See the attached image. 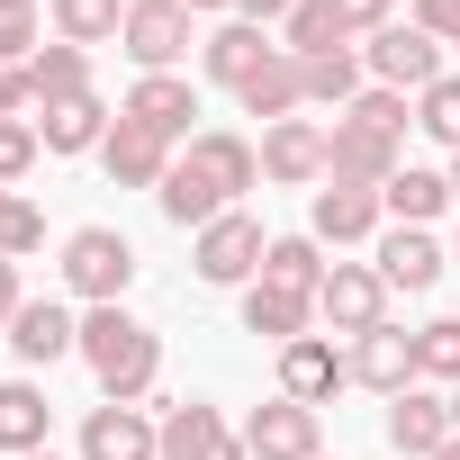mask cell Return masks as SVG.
<instances>
[{
  "mask_svg": "<svg viewBox=\"0 0 460 460\" xmlns=\"http://www.w3.org/2000/svg\"><path fill=\"white\" fill-rule=\"evenodd\" d=\"M82 361H91L109 406H145L154 379H163V334L145 316H127V307H91L82 316Z\"/></svg>",
  "mask_w": 460,
  "mask_h": 460,
  "instance_id": "cell-1",
  "label": "cell"
},
{
  "mask_svg": "<svg viewBox=\"0 0 460 460\" xmlns=\"http://www.w3.org/2000/svg\"><path fill=\"white\" fill-rule=\"evenodd\" d=\"M127 280H136V244L118 226H73L64 235V289L91 298V307H127Z\"/></svg>",
  "mask_w": 460,
  "mask_h": 460,
  "instance_id": "cell-2",
  "label": "cell"
},
{
  "mask_svg": "<svg viewBox=\"0 0 460 460\" xmlns=\"http://www.w3.org/2000/svg\"><path fill=\"white\" fill-rule=\"evenodd\" d=\"M262 253H271V235L244 217V208H226L217 226H199V244H190V271L208 280V289H235V280H262Z\"/></svg>",
  "mask_w": 460,
  "mask_h": 460,
  "instance_id": "cell-3",
  "label": "cell"
},
{
  "mask_svg": "<svg viewBox=\"0 0 460 460\" xmlns=\"http://www.w3.org/2000/svg\"><path fill=\"white\" fill-rule=\"evenodd\" d=\"M316 325H325V334H370V325H388V280H379V262H334L325 289H316Z\"/></svg>",
  "mask_w": 460,
  "mask_h": 460,
  "instance_id": "cell-4",
  "label": "cell"
},
{
  "mask_svg": "<svg viewBox=\"0 0 460 460\" xmlns=\"http://www.w3.org/2000/svg\"><path fill=\"white\" fill-rule=\"evenodd\" d=\"M361 64L379 73V91H433L442 82V46L415 28V19H397V28H379L370 46H361Z\"/></svg>",
  "mask_w": 460,
  "mask_h": 460,
  "instance_id": "cell-5",
  "label": "cell"
},
{
  "mask_svg": "<svg viewBox=\"0 0 460 460\" xmlns=\"http://www.w3.org/2000/svg\"><path fill=\"white\" fill-rule=\"evenodd\" d=\"M262 172H271L280 190L325 181V172H334V127H316V118H280V127L262 136Z\"/></svg>",
  "mask_w": 460,
  "mask_h": 460,
  "instance_id": "cell-6",
  "label": "cell"
},
{
  "mask_svg": "<svg viewBox=\"0 0 460 460\" xmlns=\"http://www.w3.org/2000/svg\"><path fill=\"white\" fill-rule=\"evenodd\" d=\"M82 460H163V415L100 397V406L82 415Z\"/></svg>",
  "mask_w": 460,
  "mask_h": 460,
  "instance_id": "cell-7",
  "label": "cell"
},
{
  "mask_svg": "<svg viewBox=\"0 0 460 460\" xmlns=\"http://www.w3.org/2000/svg\"><path fill=\"white\" fill-rule=\"evenodd\" d=\"M118 46H127L145 73H172V64L190 55V10H181V0H127Z\"/></svg>",
  "mask_w": 460,
  "mask_h": 460,
  "instance_id": "cell-8",
  "label": "cell"
},
{
  "mask_svg": "<svg viewBox=\"0 0 460 460\" xmlns=\"http://www.w3.org/2000/svg\"><path fill=\"white\" fill-rule=\"evenodd\" d=\"M163 460H253V451H244V433H226V415L208 397H181V406H163Z\"/></svg>",
  "mask_w": 460,
  "mask_h": 460,
  "instance_id": "cell-9",
  "label": "cell"
},
{
  "mask_svg": "<svg viewBox=\"0 0 460 460\" xmlns=\"http://www.w3.org/2000/svg\"><path fill=\"white\" fill-rule=\"evenodd\" d=\"M334 388H352V352H334L325 334L280 343V397H298V406H334Z\"/></svg>",
  "mask_w": 460,
  "mask_h": 460,
  "instance_id": "cell-10",
  "label": "cell"
},
{
  "mask_svg": "<svg viewBox=\"0 0 460 460\" xmlns=\"http://www.w3.org/2000/svg\"><path fill=\"white\" fill-rule=\"evenodd\" d=\"M451 433H460V424H451V397H433L424 379L388 397V451H397V460H433Z\"/></svg>",
  "mask_w": 460,
  "mask_h": 460,
  "instance_id": "cell-11",
  "label": "cell"
},
{
  "mask_svg": "<svg viewBox=\"0 0 460 460\" xmlns=\"http://www.w3.org/2000/svg\"><path fill=\"white\" fill-rule=\"evenodd\" d=\"M181 163H190V172H199V181H208V190H217L226 208H235V199H244V190L262 181V154H253L244 136H226V127L190 136V145H181Z\"/></svg>",
  "mask_w": 460,
  "mask_h": 460,
  "instance_id": "cell-12",
  "label": "cell"
},
{
  "mask_svg": "<svg viewBox=\"0 0 460 460\" xmlns=\"http://www.w3.org/2000/svg\"><path fill=\"white\" fill-rule=\"evenodd\" d=\"M379 217H388L379 190H361V181H325L316 208H307V235H316V244H370Z\"/></svg>",
  "mask_w": 460,
  "mask_h": 460,
  "instance_id": "cell-13",
  "label": "cell"
},
{
  "mask_svg": "<svg viewBox=\"0 0 460 460\" xmlns=\"http://www.w3.org/2000/svg\"><path fill=\"white\" fill-rule=\"evenodd\" d=\"M10 352H19L28 370H55L64 352H82V316L55 307V298H28V307L10 316Z\"/></svg>",
  "mask_w": 460,
  "mask_h": 460,
  "instance_id": "cell-14",
  "label": "cell"
},
{
  "mask_svg": "<svg viewBox=\"0 0 460 460\" xmlns=\"http://www.w3.org/2000/svg\"><path fill=\"white\" fill-rule=\"evenodd\" d=\"M244 451L253 460H316V406H298V397L253 406L244 415Z\"/></svg>",
  "mask_w": 460,
  "mask_h": 460,
  "instance_id": "cell-15",
  "label": "cell"
},
{
  "mask_svg": "<svg viewBox=\"0 0 460 460\" xmlns=\"http://www.w3.org/2000/svg\"><path fill=\"white\" fill-rule=\"evenodd\" d=\"M442 244H433V226H388V235H379V280L388 289H406V298H424L433 280H442Z\"/></svg>",
  "mask_w": 460,
  "mask_h": 460,
  "instance_id": "cell-16",
  "label": "cell"
},
{
  "mask_svg": "<svg viewBox=\"0 0 460 460\" xmlns=\"http://www.w3.org/2000/svg\"><path fill=\"white\" fill-rule=\"evenodd\" d=\"M118 118H136V127H154L163 145H181L190 136V118H199V91L181 82V73H145L136 91H127V109Z\"/></svg>",
  "mask_w": 460,
  "mask_h": 460,
  "instance_id": "cell-17",
  "label": "cell"
},
{
  "mask_svg": "<svg viewBox=\"0 0 460 460\" xmlns=\"http://www.w3.org/2000/svg\"><path fill=\"white\" fill-rule=\"evenodd\" d=\"M109 100L100 91H73V100H46L37 109V136H46V154H91V145H109Z\"/></svg>",
  "mask_w": 460,
  "mask_h": 460,
  "instance_id": "cell-18",
  "label": "cell"
},
{
  "mask_svg": "<svg viewBox=\"0 0 460 460\" xmlns=\"http://www.w3.org/2000/svg\"><path fill=\"white\" fill-rule=\"evenodd\" d=\"M100 163H109V181H118V190H163V172H172V145H163L154 127L118 118V127H109V145H100Z\"/></svg>",
  "mask_w": 460,
  "mask_h": 460,
  "instance_id": "cell-19",
  "label": "cell"
},
{
  "mask_svg": "<svg viewBox=\"0 0 460 460\" xmlns=\"http://www.w3.org/2000/svg\"><path fill=\"white\" fill-rule=\"evenodd\" d=\"M352 379L379 388V397L415 388V334H406V325H370V334H352Z\"/></svg>",
  "mask_w": 460,
  "mask_h": 460,
  "instance_id": "cell-20",
  "label": "cell"
},
{
  "mask_svg": "<svg viewBox=\"0 0 460 460\" xmlns=\"http://www.w3.org/2000/svg\"><path fill=\"white\" fill-rule=\"evenodd\" d=\"M271 55H280V46H271V37H262L253 19H226V28H217V37L199 46V64H208V82H226V91H244V82H253V73H262Z\"/></svg>",
  "mask_w": 460,
  "mask_h": 460,
  "instance_id": "cell-21",
  "label": "cell"
},
{
  "mask_svg": "<svg viewBox=\"0 0 460 460\" xmlns=\"http://www.w3.org/2000/svg\"><path fill=\"white\" fill-rule=\"evenodd\" d=\"M325 181L388 190V181H397V145H388V136H370V127H352V118H334V172H325Z\"/></svg>",
  "mask_w": 460,
  "mask_h": 460,
  "instance_id": "cell-22",
  "label": "cell"
},
{
  "mask_svg": "<svg viewBox=\"0 0 460 460\" xmlns=\"http://www.w3.org/2000/svg\"><path fill=\"white\" fill-rule=\"evenodd\" d=\"M46 424H55V406H46L37 379H0V451H10V460L46 451Z\"/></svg>",
  "mask_w": 460,
  "mask_h": 460,
  "instance_id": "cell-23",
  "label": "cell"
},
{
  "mask_svg": "<svg viewBox=\"0 0 460 460\" xmlns=\"http://www.w3.org/2000/svg\"><path fill=\"white\" fill-rule=\"evenodd\" d=\"M244 334L298 343V334H316V298H298V289H271V280H253V289H244Z\"/></svg>",
  "mask_w": 460,
  "mask_h": 460,
  "instance_id": "cell-24",
  "label": "cell"
},
{
  "mask_svg": "<svg viewBox=\"0 0 460 460\" xmlns=\"http://www.w3.org/2000/svg\"><path fill=\"white\" fill-rule=\"evenodd\" d=\"M235 100H244L253 118H271V127H280V118H298V109H307V73H298V55H271Z\"/></svg>",
  "mask_w": 460,
  "mask_h": 460,
  "instance_id": "cell-25",
  "label": "cell"
},
{
  "mask_svg": "<svg viewBox=\"0 0 460 460\" xmlns=\"http://www.w3.org/2000/svg\"><path fill=\"white\" fill-rule=\"evenodd\" d=\"M379 208H388L397 226H433V217L451 208V181H442V172H424V163H397V181L379 190Z\"/></svg>",
  "mask_w": 460,
  "mask_h": 460,
  "instance_id": "cell-26",
  "label": "cell"
},
{
  "mask_svg": "<svg viewBox=\"0 0 460 460\" xmlns=\"http://www.w3.org/2000/svg\"><path fill=\"white\" fill-rule=\"evenodd\" d=\"M325 271H334V262H325L316 235H271V253H262V280H271V289H298V298H316Z\"/></svg>",
  "mask_w": 460,
  "mask_h": 460,
  "instance_id": "cell-27",
  "label": "cell"
},
{
  "mask_svg": "<svg viewBox=\"0 0 460 460\" xmlns=\"http://www.w3.org/2000/svg\"><path fill=\"white\" fill-rule=\"evenodd\" d=\"M298 73H307V109H334V118H343V109L361 100V46H334V55H307Z\"/></svg>",
  "mask_w": 460,
  "mask_h": 460,
  "instance_id": "cell-28",
  "label": "cell"
},
{
  "mask_svg": "<svg viewBox=\"0 0 460 460\" xmlns=\"http://www.w3.org/2000/svg\"><path fill=\"white\" fill-rule=\"evenodd\" d=\"M46 10H55V37L64 46H118V28H127V0H46Z\"/></svg>",
  "mask_w": 460,
  "mask_h": 460,
  "instance_id": "cell-29",
  "label": "cell"
},
{
  "mask_svg": "<svg viewBox=\"0 0 460 460\" xmlns=\"http://www.w3.org/2000/svg\"><path fill=\"white\" fill-rule=\"evenodd\" d=\"M334 46H352V37H343V19H334V0H298V10L280 19V55H298V64H307V55H334Z\"/></svg>",
  "mask_w": 460,
  "mask_h": 460,
  "instance_id": "cell-30",
  "label": "cell"
},
{
  "mask_svg": "<svg viewBox=\"0 0 460 460\" xmlns=\"http://www.w3.org/2000/svg\"><path fill=\"white\" fill-rule=\"evenodd\" d=\"M28 82H37V109H46V100H73V91H91V55L55 37V46L28 55Z\"/></svg>",
  "mask_w": 460,
  "mask_h": 460,
  "instance_id": "cell-31",
  "label": "cell"
},
{
  "mask_svg": "<svg viewBox=\"0 0 460 460\" xmlns=\"http://www.w3.org/2000/svg\"><path fill=\"white\" fill-rule=\"evenodd\" d=\"M154 199H163V217H172V226H217V217H226V199H217L181 154H172V172H163V190H154Z\"/></svg>",
  "mask_w": 460,
  "mask_h": 460,
  "instance_id": "cell-32",
  "label": "cell"
},
{
  "mask_svg": "<svg viewBox=\"0 0 460 460\" xmlns=\"http://www.w3.org/2000/svg\"><path fill=\"white\" fill-rule=\"evenodd\" d=\"M415 379H424V388H442V379L460 388V316H433V325L415 334Z\"/></svg>",
  "mask_w": 460,
  "mask_h": 460,
  "instance_id": "cell-33",
  "label": "cell"
},
{
  "mask_svg": "<svg viewBox=\"0 0 460 460\" xmlns=\"http://www.w3.org/2000/svg\"><path fill=\"white\" fill-rule=\"evenodd\" d=\"M415 127H424L433 145H451V154H460V73H442L433 91H415Z\"/></svg>",
  "mask_w": 460,
  "mask_h": 460,
  "instance_id": "cell-34",
  "label": "cell"
},
{
  "mask_svg": "<svg viewBox=\"0 0 460 460\" xmlns=\"http://www.w3.org/2000/svg\"><path fill=\"white\" fill-rule=\"evenodd\" d=\"M37 244H46V217H37V199L0 190V253H10V262H28Z\"/></svg>",
  "mask_w": 460,
  "mask_h": 460,
  "instance_id": "cell-35",
  "label": "cell"
},
{
  "mask_svg": "<svg viewBox=\"0 0 460 460\" xmlns=\"http://www.w3.org/2000/svg\"><path fill=\"white\" fill-rule=\"evenodd\" d=\"M343 118H352V127H370V136H388V145H406V127H415L406 91H361V100H352Z\"/></svg>",
  "mask_w": 460,
  "mask_h": 460,
  "instance_id": "cell-36",
  "label": "cell"
},
{
  "mask_svg": "<svg viewBox=\"0 0 460 460\" xmlns=\"http://www.w3.org/2000/svg\"><path fill=\"white\" fill-rule=\"evenodd\" d=\"M37 154H46L37 118H10V127H0V190H19V181L37 172Z\"/></svg>",
  "mask_w": 460,
  "mask_h": 460,
  "instance_id": "cell-37",
  "label": "cell"
},
{
  "mask_svg": "<svg viewBox=\"0 0 460 460\" xmlns=\"http://www.w3.org/2000/svg\"><path fill=\"white\" fill-rule=\"evenodd\" d=\"M46 37H37V10H19V0H0V64H28Z\"/></svg>",
  "mask_w": 460,
  "mask_h": 460,
  "instance_id": "cell-38",
  "label": "cell"
},
{
  "mask_svg": "<svg viewBox=\"0 0 460 460\" xmlns=\"http://www.w3.org/2000/svg\"><path fill=\"white\" fill-rule=\"evenodd\" d=\"M334 19H343V37H379V28H397V0H334Z\"/></svg>",
  "mask_w": 460,
  "mask_h": 460,
  "instance_id": "cell-39",
  "label": "cell"
},
{
  "mask_svg": "<svg viewBox=\"0 0 460 460\" xmlns=\"http://www.w3.org/2000/svg\"><path fill=\"white\" fill-rule=\"evenodd\" d=\"M10 118H37V82H28V64H0V127Z\"/></svg>",
  "mask_w": 460,
  "mask_h": 460,
  "instance_id": "cell-40",
  "label": "cell"
},
{
  "mask_svg": "<svg viewBox=\"0 0 460 460\" xmlns=\"http://www.w3.org/2000/svg\"><path fill=\"white\" fill-rule=\"evenodd\" d=\"M415 28L433 46H460V0H415Z\"/></svg>",
  "mask_w": 460,
  "mask_h": 460,
  "instance_id": "cell-41",
  "label": "cell"
},
{
  "mask_svg": "<svg viewBox=\"0 0 460 460\" xmlns=\"http://www.w3.org/2000/svg\"><path fill=\"white\" fill-rule=\"evenodd\" d=\"M19 307H28V298H19V262H10V253H0V325H10Z\"/></svg>",
  "mask_w": 460,
  "mask_h": 460,
  "instance_id": "cell-42",
  "label": "cell"
},
{
  "mask_svg": "<svg viewBox=\"0 0 460 460\" xmlns=\"http://www.w3.org/2000/svg\"><path fill=\"white\" fill-rule=\"evenodd\" d=\"M235 10H244L253 28H271V19H289V10H298V0H235Z\"/></svg>",
  "mask_w": 460,
  "mask_h": 460,
  "instance_id": "cell-43",
  "label": "cell"
},
{
  "mask_svg": "<svg viewBox=\"0 0 460 460\" xmlns=\"http://www.w3.org/2000/svg\"><path fill=\"white\" fill-rule=\"evenodd\" d=\"M181 10H235V0H181Z\"/></svg>",
  "mask_w": 460,
  "mask_h": 460,
  "instance_id": "cell-44",
  "label": "cell"
},
{
  "mask_svg": "<svg viewBox=\"0 0 460 460\" xmlns=\"http://www.w3.org/2000/svg\"><path fill=\"white\" fill-rule=\"evenodd\" d=\"M433 460H460V433H451V442H442V451H433Z\"/></svg>",
  "mask_w": 460,
  "mask_h": 460,
  "instance_id": "cell-45",
  "label": "cell"
},
{
  "mask_svg": "<svg viewBox=\"0 0 460 460\" xmlns=\"http://www.w3.org/2000/svg\"><path fill=\"white\" fill-rule=\"evenodd\" d=\"M442 181H451V199H460V154H451V172H442Z\"/></svg>",
  "mask_w": 460,
  "mask_h": 460,
  "instance_id": "cell-46",
  "label": "cell"
},
{
  "mask_svg": "<svg viewBox=\"0 0 460 460\" xmlns=\"http://www.w3.org/2000/svg\"><path fill=\"white\" fill-rule=\"evenodd\" d=\"M451 424H460V388H451Z\"/></svg>",
  "mask_w": 460,
  "mask_h": 460,
  "instance_id": "cell-47",
  "label": "cell"
},
{
  "mask_svg": "<svg viewBox=\"0 0 460 460\" xmlns=\"http://www.w3.org/2000/svg\"><path fill=\"white\" fill-rule=\"evenodd\" d=\"M28 460H55V451H28Z\"/></svg>",
  "mask_w": 460,
  "mask_h": 460,
  "instance_id": "cell-48",
  "label": "cell"
},
{
  "mask_svg": "<svg viewBox=\"0 0 460 460\" xmlns=\"http://www.w3.org/2000/svg\"><path fill=\"white\" fill-rule=\"evenodd\" d=\"M19 10H37V0H19Z\"/></svg>",
  "mask_w": 460,
  "mask_h": 460,
  "instance_id": "cell-49",
  "label": "cell"
},
{
  "mask_svg": "<svg viewBox=\"0 0 460 460\" xmlns=\"http://www.w3.org/2000/svg\"><path fill=\"white\" fill-rule=\"evenodd\" d=\"M451 262H460V244H451Z\"/></svg>",
  "mask_w": 460,
  "mask_h": 460,
  "instance_id": "cell-50",
  "label": "cell"
},
{
  "mask_svg": "<svg viewBox=\"0 0 460 460\" xmlns=\"http://www.w3.org/2000/svg\"><path fill=\"white\" fill-rule=\"evenodd\" d=\"M316 460H325V451H316Z\"/></svg>",
  "mask_w": 460,
  "mask_h": 460,
  "instance_id": "cell-51",
  "label": "cell"
}]
</instances>
